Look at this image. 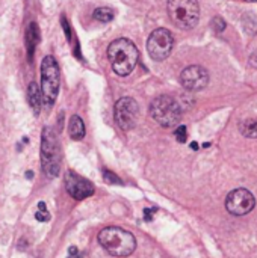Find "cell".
Wrapping results in <instances>:
<instances>
[{
  "label": "cell",
  "instance_id": "cell-1",
  "mask_svg": "<svg viewBox=\"0 0 257 258\" xmlns=\"http://www.w3.org/2000/svg\"><path fill=\"white\" fill-rule=\"evenodd\" d=\"M138 56L136 45L126 38H118L108 47V57L111 60L112 70L120 77H127L135 70Z\"/></svg>",
  "mask_w": 257,
  "mask_h": 258
},
{
  "label": "cell",
  "instance_id": "cell-2",
  "mask_svg": "<svg viewBox=\"0 0 257 258\" xmlns=\"http://www.w3.org/2000/svg\"><path fill=\"white\" fill-rule=\"evenodd\" d=\"M98 243L114 257H129L136 249L135 236L120 227H106L98 233Z\"/></svg>",
  "mask_w": 257,
  "mask_h": 258
},
{
  "label": "cell",
  "instance_id": "cell-3",
  "mask_svg": "<svg viewBox=\"0 0 257 258\" xmlns=\"http://www.w3.org/2000/svg\"><path fill=\"white\" fill-rule=\"evenodd\" d=\"M61 147L52 127H44L41 135V168L48 178H56L61 172Z\"/></svg>",
  "mask_w": 257,
  "mask_h": 258
},
{
  "label": "cell",
  "instance_id": "cell-4",
  "mask_svg": "<svg viewBox=\"0 0 257 258\" xmlns=\"http://www.w3.org/2000/svg\"><path fill=\"white\" fill-rule=\"evenodd\" d=\"M61 86V71L56 59L53 56H45L41 62V95L42 103L47 109H50L59 94Z\"/></svg>",
  "mask_w": 257,
  "mask_h": 258
},
{
  "label": "cell",
  "instance_id": "cell-5",
  "mask_svg": "<svg viewBox=\"0 0 257 258\" xmlns=\"http://www.w3.org/2000/svg\"><path fill=\"white\" fill-rule=\"evenodd\" d=\"M167 9L171 21L182 30H191L198 24L200 6L197 0H168Z\"/></svg>",
  "mask_w": 257,
  "mask_h": 258
},
{
  "label": "cell",
  "instance_id": "cell-6",
  "mask_svg": "<svg viewBox=\"0 0 257 258\" xmlns=\"http://www.w3.org/2000/svg\"><path fill=\"white\" fill-rule=\"evenodd\" d=\"M153 119L165 128L176 127L182 119V107L176 98L170 95H159L150 104Z\"/></svg>",
  "mask_w": 257,
  "mask_h": 258
},
{
  "label": "cell",
  "instance_id": "cell-7",
  "mask_svg": "<svg viewBox=\"0 0 257 258\" xmlns=\"http://www.w3.org/2000/svg\"><path fill=\"white\" fill-rule=\"evenodd\" d=\"M174 45L173 33L168 29L159 27L151 32V35L147 39V51L151 59L155 60H164L171 54Z\"/></svg>",
  "mask_w": 257,
  "mask_h": 258
},
{
  "label": "cell",
  "instance_id": "cell-8",
  "mask_svg": "<svg viewBox=\"0 0 257 258\" xmlns=\"http://www.w3.org/2000/svg\"><path fill=\"white\" fill-rule=\"evenodd\" d=\"M139 115V106L135 101V98L132 97H123L117 101L115 104V110H114V116H115V122L117 125L124 130L129 132L135 127L136 119Z\"/></svg>",
  "mask_w": 257,
  "mask_h": 258
},
{
  "label": "cell",
  "instance_id": "cell-9",
  "mask_svg": "<svg viewBox=\"0 0 257 258\" xmlns=\"http://www.w3.org/2000/svg\"><path fill=\"white\" fill-rule=\"evenodd\" d=\"M256 206L254 195L247 189H235L226 198V209L233 216H245Z\"/></svg>",
  "mask_w": 257,
  "mask_h": 258
},
{
  "label": "cell",
  "instance_id": "cell-10",
  "mask_svg": "<svg viewBox=\"0 0 257 258\" xmlns=\"http://www.w3.org/2000/svg\"><path fill=\"white\" fill-rule=\"evenodd\" d=\"M64 183H65V189L68 192V195L77 201L86 200L94 194V186L91 181H88L86 178L80 177L79 174L73 172V171H67L65 177H64Z\"/></svg>",
  "mask_w": 257,
  "mask_h": 258
},
{
  "label": "cell",
  "instance_id": "cell-11",
  "mask_svg": "<svg viewBox=\"0 0 257 258\" xmlns=\"http://www.w3.org/2000/svg\"><path fill=\"white\" fill-rule=\"evenodd\" d=\"M180 83L188 91H201L209 83V73L200 65H191L185 68L180 74Z\"/></svg>",
  "mask_w": 257,
  "mask_h": 258
},
{
  "label": "cell",
  "instance_id": "cell-12",
  "mask_svg": "<svg viewBox=\"0 0 257 258\" xmlns=\"http://www.w3.org/2000/svg\"><path fill=\"white\" fill-rule=\"evenodd\" d=\"M38 42H39V29H38V24L32 21V23H29V26L26 29V47H27L29 60H32L33 51H35V47L38 45Z\"/></svg>",
  "mask_w": 257,
  "mask_h": 258
},
{
  "label": "cell",
  "instance_id": "cell-13",
  "mask_svg": "<svg viewBox=\"0 0 257 258\" xmlns=\"http://www.w3.org/2000/svg\"><path fill=\"white\" fill-rule=\"evenodd\" d=\"M27 101H29V106L32 107L33 113L38 115L41 110L42 95H41V88L38 86L36 82H30V85L27 88Z\"/></svg>",
  "mask_w": 257,
  "mask_h": 258
},
{
  "label": "cell",
  "instance_id": "cell-14",
  "mask_svg": "<svg viewBox=\"0 0 257 258\" xmlns=\"http://www.w3.org/2000/svg\"><path fill=\"white\" fill-rule=\"evenodd\" d=\"M68 132L71 139L74 141H80L85 138V122L82 121V118L79 115H73L70 119V125H68Z\"/></svg>",
  "mask_w": 257,
  "mask_h": 258
},
{
  "label": "cell",
  "instance_id": "cell-15",
  "mask_svg": "<svg viewBox=\"0 0 257 258\" xmlns=\"http://www.w3.org/2000/svg\"><path fill=\"white\" fill-rule=\"evenodd\" d=\"M239 128H241V133L245 138L257 139V119H245V121H242Z\"/></svg>",
  "mask_w": 257,
  "mask_h": 258
},
{
  "label": "cell",
  "instance_id": "cell-16",
  "mask_svg": "<svg viewBox=\"0 0 257 258\" xmlns=\"http://www.w3.org/2000/svg\"><path fill=\"white\" fill-rule=\"evenodd\" d=\"M94 18L101 23H109L114 18V11L111 8H97L94 11Z\"/></svg>",
  "mask_w": 257,
  "mask_h": 258
},
{
  "label": "cell",
  "instance_id": "cell-17",
  "mask_svg": "<svg viewBox=\"0 0 257 258\" xmlns=\"http://www.w3.org/2000/svg\"><path fill=\"white\" fill-rule=\"evenodd\" d=\"M35 218L38 222H48L50 221V213L47 212V207L44 203H39L38 204V212L35 213Z\"/></svg>",
  "mask_w": 257,
  "mask_h": 258
},
{
  "label": "cell",
  "instance_id": "cell-18",
  "mask_svg": "<svg viewBox=\"0 0 257 258\" xmlns=\"http://www.w3.org/2000/svg\"><path fill=\"white\" fill-rule=\"evenodd\" d=\"M103 177H105V180H106L108 183H112V184H123V181H121L114 172H111V171H108V169L103 171Z\"/></svg>",
  "mask_w": 257,
  "mask_h": 258
},
{
  "label": "cell",
  "instance_id": "cell-19",
  "mask_svg": "<svg viewBox=\"0 0 257 258\" xmlns=\"http://www.w3.org/2000/svg\"><path fill=\"white\" fill-rule=\"evenodd\" d=\"M174 135H176V139H177L180 144L186 142V139H188V133H186V127H185V125H179Z\"/></svg>",
  "mask_w": 257,
  "mask_h": 258
},
{
  "label": "cell",
  "instance_id": "cell-20",
  "mask_svg": "<svg viewBox=\"0 0 257 258\" xmlns=\"http://www.w3.org/2000/svg\"><path fill=\"white\" fill-rule=\"evenodd\" d=\"M61 23H62V29H64V32H65V36L71 41V29H70V26H68V21H67V18L65 17H62L61 18Z\"/></svg>",
  "mask_w": 257,
  "mask_h": 258
},
{
  "label": "cell",
  "instance_id": "cell-21",
  "mask_svg": "<svg viewBox=\"0 0 257 258\" xmlns=\"http://www.w3.org/2000/svg\"><path fill=\"white\" fill-rule=\"evenodd\" d=\"M214 26H215V29H217L218 32H221V30L226 29V23H224L221 18H215V20H214Z\"/></svg>",
  "mask_w": 257,
  "mask_h": 258
},
{
  "label": "cell",
  "instance_id": "cell-22",
  "mask_svg": "<svg viewBox=\"0 0 257 258\" xmlns=\"http://www.w3.org/2000/svg\"><path fill=\"white\" fill-rule=\"evenodd\" d=\"M68 258H82V255L79 254V249L76 246H70V251H68Z\"/></svg>",
  "mask_w": 257,
  "mask_h": 258
},
{
  "label": "cell",
  "instance_id": "cell-23",
  "mask_svg": "<svg viewBox=\"0 0 257 258\" xmlns=\"http://www.w3.org/2000/svg\"><path fill=\"white\" fill-rule=\"evenodd\" d=\"M191 147H192V148H194V150H197V148H198V147H197V144H195V142H192V144H191Z\"/></svg>",
  "mask_w": 257,
  "mask_h": 258
},
{
  "label": "cell",
  "instance_id": "cell-24",
  "mask_svg": "<svg viewBox=\"0 0 257 258\" xmlns=\"http://www.w3.org/2000/svg\"><path fill=\"white\" fill-rule=\"evenodd\" d=\"M244 2H257V0H244Z\"/></svg>",
  "mask_w": 257,
  "mask_h": 258
}]
</instances>
